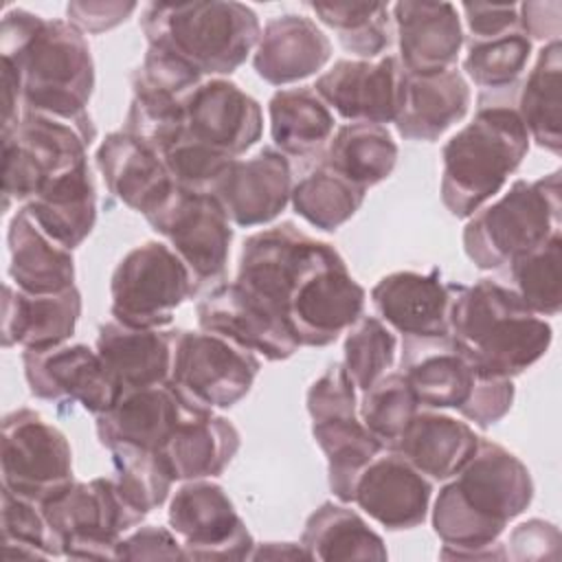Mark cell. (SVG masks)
I'll return each instance as SVG.
<instances>
[{
	"instance_id": "1",
	"label": "cell",
	"mask_w": 562,
	"mask_h": 562,
	"mask_svg": "<svg viewBox=\"0 0 562 562\" xmlns=\"http://www.w3.org/2000/svg\"><path fill=\"white\" fill-rule=\"evenodd\" d=\"M531 498L529 468L505 446L481 437L472 457L435 498L432 529L443 542L439 558H507L498 538L529 507Z\"/></svg>"
},
{
	"instance_id": "2",
	"label": "cell",
	"mask_w": 562,
	"mask_h": 562,
	"mask_svg": "<svg viewBox=\"0 0 562 562\" xmlns=\"http://www.w3.org/2000/svg\"><path fill=\"white\" fill-rule=\"evenodd\" d=\"M0 57L20 72L22 112L94 127L88 114L94 61L86 35L68 20H44L26 9L4 11Z\"/></svg>"
},
{
	"instance_id": "3",
	"label": "cell",
	"mask_w": 562,
	"mask_h": 562,
	"mask_svg": "<svg viewBox=\"0 0 562 562\" xmlns=\"http://www.w3.org/2000/svg\"><path fill=\"white\" fill-rule=\"evenodd\" d=\"M450 340L479 378H516L551 347V325L498 279L450 283Z\"/></svg>"
},
{
	"instance_id": "4",
	"label": "cell",
	"mask_w": 562,
	"mask_h": 562,
	"mask_svg": "<svg viewBox=\"0 0 562 562\" xmlns=\"http://www.w3.org/2000/svg\"><path fill=\"white\" fill-rule=\"evenodd\" d=\"M529 151V134L509 103H481L441 149V202L468 220L492 200Z\"/></svg>"
},
{
	"instance_id": "5",
	"label": "cell",
	"mask_w": 562,
	"mask_h": 562,
	"mask_svg": "<svg viewBox=\"0 0 562 562\" xmlns=\"http://www.w3.org/2000/svg\"><path fill=\"white\" fill-rule=\"evenodd\" d=\"M147 46H160L202 77L235 72L259 42L257 13L235 0L149 2L140 15Z\"/></svg>"
},
{
	"instance_id": "6",
	"label": "cell",
	"mask_w": 562,
	"mask_h": 562,
	"mask_svg": "<svg viewBox=\"0 0 562 562\" xmlns=\"http://www.w3.org/2000/svg\"><path fill=\"white\" fill-rule=\"evenodd\" d=\"M562 226L560 169L516 180L503 198L481 206L463 228V250L479 270H498L542 246Z\"/></svg>"
},
{
	"instance_id": "7",
	"label": "cell",
	"mask_w": 562,
	"mask_h": 562,
	"mask_svg": "<svg viewBox=\"0 0 562 562\" xmlns=\"http://www.w3.org/2000/svg\"><path fill=\"white\" fill-rule=\"evenodd\" d=\"M94 127H81L48 114L24 110L18 123L2 130V198L29 202L46 184L88 167Z\"/></svg>"
},
{
	"instance_id": "8",
	"label": "cell",
	"mask_w": 562,
	"mask_h": 562,
	"mask_svg": "<svg viewBox=\"0 0 562 562\" xmlns=\"http://www.w3.org/2000/svg\"><path fill=\"white\" fill-rule=\"evenodd\" d=\"M40 507L61 555L75 560H116L119 540L145 518L105 476L72 481Z\"/></svg>"
},
{
	"instance_id": "9",
	"label": "cell",
	"mask_w": 562,
	"mask_h": 562,
	"mask_svg": "<svg viewBox=\"0 0 562 562\" xmlns=\"http://www.w3.org/2000/svg\"><path fill=\"white\" fill-rule=\"evenodd\" d=\"M307 413L312 437L327 459L329 490L340 503H353L362 470L384 446L358 417L356 386L340 362L329 364L307 389Z\"/></svg>"
},
{
	"instance_id": "10",
	"label": "cell",
	"mask_w": 562,
	"mask_h": 562,
	"mask_svg": "<svg viewBox=\"0 0 562 562\" xmlns=\"http://www.w3.org/2000/svg\"><path fill=\"white\" fill-rule=\"evenodd\" d=\"M259 367L257 353L224 336L204 329H171L167 384L191 411L213 413L235 406L252 389Z\"/></svg>"
},
{
	"instance_id": "11",
	"label": "cell",
	"mask_w": 562,
	"mask_h": 562,
	"mask_svg": "<svg viewBox=\"0 0 562 562\" xmlns=\"http://www.w3.org/2000/svg\"><path fill=\"white\" fill-rule=\"evenodd\" d=\"M193 292L195 283L184 261L169 244L151 239L116 263L110 279V314L130 327L160 329Z\"/></svg>"
},
{
	"instance_id": "12",
	"label": "cell",
	"mask_w": 562,
	"mask_h": 562,
	"mask_svg": "<svg viewBox=\"0 0 562 562\" xmlns=\"http://www.w3.org/2000/svg\"><path fill=\"white\" fill-rule=\"evenodd\" d=\"M147 222L184 261L195 290L224 281L233 224L213 193L173 187L162 206L147 215Z\"/></svg>"
},
{
	"instance_id": "13",
	"label": "cell",
	"mask_w": 562,
	"mask_h": 562,
	"mask_svg": "<svg viewBox=\"0 0 562 562\" xmlns=\"http://www.w3.org/2000/svg\"><path fill=\"white\" fill-rule=\"evenodd\" d=\"M336 255L340 252L331 244L281 222L244 239L235 283L290 325L288 305L296 283Z\"/></svg>"
},
{
	"instance_id": "14",
	"label": "cell",
	"mask_w": 562,
	"mask_h": 562,
	"mask_svg": "<svg viewBox=\"0 0 562 562\" xmlns=\"http://www.w3.org/2000/svg\"><path fill=\"white\" fill-rule=\"evenodd\" d=\"M2 487L44 503L72 483V450L66 435L31 408L2 417Z\"/></svg>"
},
{
	"instance_id": "15",
	"label": "cell",
	"mask_w": 562,
	"mask_h": 562,
	"mask_svg": "<svg viewBox=\"0 0 562 562\" xmlns=\"http://www.w3.org/2000/svg\"><path fill=\"white\" fill-rule=\"evenodd\" d=\"M184 560H248L255 540L222 485L209 479L184 481L167 509Z\"/></svg>"
},
{
	"instance_id": "16",
	"label": "cell",
	"mask_w": 562,
	"mask_h": 562,
	"mask_svg": "<svg viewBox=\"0 0 562 562\" xmlns=\"http://www.w3.org/2000/svg\"><path fill=\"white\" fill-rule=\"evenodd\" d=\"M364 301V288L351 277L342 255H336L296 283L288 321L299 345L327 347L362 316Z\"/></svg>"
},
{
	"instance_id": "17",
	"label": "cell",
	"mask_w": 562,
	"mask_h": 562,
	"mask_svg": "<svg viewBox=\"0 0 562 562\" xmlns=\"http://www.w3.org/2000/svg\"><path fill=\"white\" fill-rule=\"evenodd\" d=\"M24 378L31 395L53 402H79L86 411L101 415L121 397L123 389L105 369L97 349L88 345H59L44 351L22 353Z\"/></svg>"
},
{
	"instance_id": "18",
	"label": "cell",
	"mask_w": 562,
	"mask_h": 562,
	"mask_svg": "<svg viewBox=\"0 0 562 562\" xmlns=\"http://www.w3.org/2000/svg\"><path fill=\"white\" fill-rule=\"evenodd\" d=\"M404 68L395 55L338 59L316 81V94L349 123H393L402 99Z\"/></svg>"
},
{
	"instance_id": "19",
	"label": "cell",
	"mask_w": 562,
	"mask_h": 562,
	"mask_svg": "<svg viewBox=\"0 0 562 562\" xmlns=\"http://www.w3.org/2000/svg\"><path fill=\"white\" fill-rule=\"evenodd\" d=\"M204 331L224 336L266 360H288L301 345L292 327L239 283H220L195 307Z\"/></svg>"
},
{
	"instance_id": "20",
	"label": "cell",
	"mask_w": 562,
	"mask_h": 562,
	"mask_svg": "<svg viewBox=\"0 0 562 562\" xmlns=\"http://www.w3.org/2000/svg\"><path fill=\"white\" fill-rule=\"evenodd\" d=\"M182 105L184 134L226 156L237 158L261 138V105L235 81L211 77L191 90Z\"/></svg>"
},
{
	"instance_id": "21",
	"label": "cell",
	"mask_w": 562,
	"mask_h": 562,
	"mask_svg": "<svg viewBox=\"0 0 562 562\" xmlns=\"http://www.w3.org/2000/svg\"><path fill=\"white\" fill-rule=\"evenodd\" d=\"M292 187L288 156L263 147L246 160L235 158L209 193L217 198L231 224L250 228L277 220L290 204Z\"/></svg>"
},
{
	"instance_id": "22",
	"label": "cell",
	"mask_w": 562,
	"mask_h": 562,
	"mask_svg": "<svg viewBox=\"0 0 562 562\" xmlns=\"http://www.w3.org/2000/svg\"><path fill=\"white\" fill-rule=\"evenodd\" d=\"M430 496V479L400 452L389 450L386 454L380 452L362 470L353 503L389 531H402L419 527L426 520Z\"/></svg>"
},
{
	"instance_id": "23",
	"label": "cell",
	"mask_w": 562,
	"mask_h": 562,
	"mask_svg": "<svg viewBox=\"0 0 562 562\" xmlns=\"http://www.w3.org/2000/svg\"><path fill=\"white\" fill-rule=\"evenodd\" d=\"M371 303L391 329L404 338H446L450 336V283L441 272L397 270L382 277L371 290Z\"/></svg>"
},
{
	"instance_id": "24",
	"label": "cell",
	"mask_w": 562,
	"mask_h": 562,
	"mask_svg": "<svg viewBox=\"0 0 562 562\" xmlns=\"http://www.w3.org/2000/svg\"><path fill=\"white\" fill-rule=\"evenodd\" d=\"M391 20L404 72L432 75L454 68L463 46V26L452 2H395Z\"/></svg>"
},
{
	"instance_id": "25",
	"label": "cell",
	"mask_w": 562,
	"mask_h": 562,
	"mask_svg": "<svg viewBox=\"0 0 562 562\" xmlns=\"http://www.w3.org/2000/svg\"><path fill=\"white\" fill-rule=\"evenodd\" d=\"M189 411L167 382L130 389L121 393L110 411L97 415V437L108 450L158 452Z\"/></svg>"
},
{
	"instance_id": "26",
	"label": "cell",
	"mask_w": 562,
	"mask_h": 562,
	"mask_svg": "<svg viewBox=\"0 0 562 562\" xmlns=\"http://www.w3.org/2000/svg\"><path fill=\"white\" fill-rule=\"evenodd\" d=\"M94 158L108 191L145 217L162 206L176 187L162 156L123 130L108 134Z\"/></svg>"
},
{
	"instance_id": "27",
	"label": "cell",
	"mask_w": 562,
	"mask_h": 562,
	"mask_svg": "<svg viewBox=\"0 0 562 562\" xmlns=\"http://www.w3.org/2000/svg\"><path fill=\"white\" fill-rule=\"evenodd\" d=\"M329 57L331 42L312 18L283 13L261 29L252 66L263 81L288 86L316 75Z\"/></svg>"
},
{
	"instance_id": "28",
	"label": "cell",
	"mask_w": 562,
	"mask_h": 562,
	"mask_svg": "<svg viewBox=\"0 0 562 562\" xmlns=\"http://www.w3.org/2000/svg\"><path fill=\"white\" fill-rule=\"evenodd\" d=\"M81 316V292L77 285L31 294L13 283L2 292V347H22L24 351H44L64 345Z\"/></svg>"
},
{
	"instance_id": "29",
	"label": "cell",
	"mask_w": 562,
	"mask_h": 562,
	"mask_svg": "<svg viewBox=\"0 0 562 562\" xmlns=\"http://www.w3.org/2000/svg\"><path fill=\"white\" fill-rule=\"evenodd\" d=\"M470 101V86L457 68L432 75L404 72L400 110L393 123L406 140L435 143L468 114Z\"/></svg>"
},
{
	"instance_id": "30",
	"label": "cell",
	"mask_w": 562,
	"mask_h": 562,
	"mask_svg": "<svg viewBox=\"0 0 562 562\" xmlns=\"http://www.w3.org/2000/svg\"><path fill=\"white\" fill-rule=\"evenodd\" d=\"M402 373L422 408H461L470 397L476 373L446 338H404Z\"/></svg>"
},
{
	"instance_id": "31",
	"label": "cell",
	"mask_w": 562,
	"mask_h": 562,
	"mask_svg": "<svg viewBox=\"0 0 562 562\" xmlns=\"http://www.w3.org/2000/svg\"><path fill=\"white\" fill-rule=\"evenodd\" d=\"M239 450V430L222 415L189 411L158 450L173 481L220 476Z\"/></svg>"
},
{
	"instance_id": "32",
	"label": "cell",
	"mask_w": 562,
	"mask_h": 562,
	"mask_svg": "<svg viewBox=\"0 0 562 562\" xmlns=\"http://www.w3.org/2000/svg\"><path fill=\"white\" fill-rule=\"evenodd\" d=\"M479 439L481 437L468 422L432 408H422L413 415L393 450L426 479L446 481L472 457Z\"/></svg>"
},
{
	"instance_id": "33",
	"label": "cell",
	"mask_w": 562,
	"mask_h": 562,
	"mask_svg": "<svg viewBox=\"0 0 562 562\" xmlns=\"http://www.w3.org/2000/svg\"><path fill=\"white\" fill-rule=\"evenodd\" d=\"M97 353L123 391L165 384L171 371V331L103 323Z\"/></svg>"
},
{
	"instance_id": "34",
	"label": "cell",
	"mask_w": 562,
	"mask_h": 562,
	"mask_svg": "<svg viewBox=\"0 0 562 562\" xmlns=\"http://www.w3.org/2000/svg\"><path fill=\"white\" fill-rule=\"evenodd\" d=\"M11 283L31 294L61 292L75 285L72 250L50 239L33 217L20 209L7 231Z\"/></svg>"
},
{
	"instance_id": "35",
	"label": "cell",
	"mask_w": 562,
	"mask_h": 562,
	"mask_svg": "<svg viewBox=\"0 0 562 562\" xmlns=\"http://www.w3.org/2000/svg\"><path fill=\"white\" fill-rule=\"evenodd\" d=\"M22 209L50 239L75 250L97 222V189L90 167L53 180Z\"/></svg>"
},
{
	"instance_id": "36",
	"label": "cell",
	"mask_w": 562,
	"mask_h": 562,
	"mask_svg": "<svg viewBox=\"0 0 562 562\" xmlns=\"http://www.w3.org/2000/svg\"><path fill=\"white\" fill-rule=\"evenodd\" d=\"M274 149L285 156L307 158L329 143L336 119L312 86L281 88L268 101Z\"/></svg>"
},
{
	"instance_id": "37",
	"label": "cell",
	"mask_w": 562,
	"mask_h": 562,
	"mask_svg": "<svg viewBox=\"0 0 562 562\" xmlns=\"http://www.w3.org/2000/svg\"><path fill=\"white\" fill-rule=\"evenodd\" d=\"M397 154V143L386 125L345 123L325 145L321 165L367 191L393 173Z\"/></svg>"
},
{
	"instance_id": "38",
	"label": "cell",
	"mask_w": 562,
	"mask_h": 562,
	"mask_svg": "<svg viewBox=\"0 0 562 562\" xmlns=\"http://www.w3.org/2000/svg\"><path fill=\"white\" fill-rule=\"evenodd\" d=\"M301 544L310 560H386L384 540L353 509L325 501L305 520Z\"/></svg>"
},
{
	"instance_id": "39",
	"label": "cell",
	"mask_w": 562,
	"mask_h": 562,
	"mask_svg": "<svg viewBox=\"0 0 562 562\" xmlns=\"http://www.w3.org/2000/svg\"><path fill=\"white\" fill-rule=\"evenodd\" d=\"M560 70L562 46L549 42L538 50L536 64L529 70L518 92L516 112L538 147L553 156L562 149V105H560Z\"/></svg>"
},
{
	"instance_id": "40",
	"label": "cell",
	"mask_w": 562,
	"mask_h": 562,
	"mask_svg": "<svg viewBox=\"0 0 562 562\" xmlns=\"http://www.w3.org/2000/svg\"><path fill=\"white\" fill-rule=\"evenodd\" d=\"M364 189L318 165L292 187L290 204L314 228L334 233L356 215L364 202Z\"/></svg>"
},
{
	"instance_id": "41",
	"label": "cell",
	"mask_w": 562,
	"mask_h": 562,
	"mask_svg": "<svg viewBox=\"0 0 562 562\" xmlns=\"http://www.w3.org/2000/svg\"><path fill=\"white\" fill-rule=\"evenodd\" d=\"M314 15L338 33V42L360 59H375L391 44L389 2H310Z\"/></svg>"
},
{
	"instance_id": "42",
	"label": "cell",
	"mask_w": 562,
	"mask_h": 562,
	"mask_svg": "<svg viewBox=\"0 0 562 562\" xmlns=\"http://www.w3.org/2000/svg\"><path fill=\"white\" fill-rule=\"evenodd\" d=\"M509 288L538 316H555L562 305V231L536 250L507 263Z\"/></svg>"
},
{
	"instance_id": "43",
	"label": "cell",
	"mask_w": 562,
	"mask_h": 562,
	"mask_svg": "<svg viewBox=\"0 0 562 562\" xmlns=\"http://www.w3.org/2000/svg\"><path fill=\"white\" fill-rule=\"evenodd\" d=\"M419 402L404 373H386L371 389L362 391L358 417L384 450H393L400 435L419 411Z\"/></svg>"
},
{
	"instance_id": "44",
	"label": "cell",
	"mask_w": 562,
	"mask_h": 562,
	"mask_svg": "<svg viewBox=\"0 0 562 562\" xmlns=\"http://www.w3.org/2000/svg\"><path fill=\"white\" fill-rule=\"evenodd\" d=\"M529 57L531 40L516 29L492 40H470L463 70L479 88L505 90L522 75Z\"/></svg>"
},
{
	"instance_id": "45",
	"label": "cell",
	"mask_w": 562,
	"mask_h": 562,
	"mask_svg": "<svg viewBox=\"0 0 562 562\" xmlns=\"http://www.w3.org/2000/svg\"><path fill=\"white\" fill-rule=\"evenodd\" d=\"M397 338L393 329L378 316H360L345 338L342 367L360 391L371 389L395 362Z\"/></svg>"
},
{
	"instance_id": "46",
	"label": "cell",
	"mask_w": 562,
	"mask_h": 562,
	"mask_svg": "<svg viewBox=\"0 0 562 562\" xmlns=\"http://www.w3.org/2000/svg\"><path fill=\"white\" fill-rule=\"evenodd\" d=\"M134 97L123 123V132L138 138L143 145L154 149L156 154H165L171 145H176L187 127L184 119V99L158 92L132 88Z\"/></svg>"
},
{
	"instance_id": "47",
	"label": "cell",
	"mask_w": 562,
	"mask_h": 562,
	"mask_svg": "<svg viewBox=\"0 0 562 562\" xmlns=\"http://www.w3.org/2000/svg\"><path fill=\"white\" fill-rule=\"evenodd\" d=\"M4 558H59L61 551L50 533L42 507L2 487L0 503Z\"/></svg>"
},
{
	"instance_id": "48",
	"label": "cell",
	"mask_w": 562,
	"mask_h": 562,
	"mask_svg": "<svg viewBox=\"0 0 562 562\" xmlns=\"http://www.w3.org/2000/svg\"><path fill=\"white\" fill-rule=\"evenodd\" d=\"M112 465L114 481L123 496L145 516L160 507L171 492V474L158 452L138 448H114Z\"/></svg>"
},
{
	"instance_id": "49",
	"label": "cell",
	"mask_w": 562,
	"mask_h": 562,
	"mask_svg": "<svg viewBox=\"0 0 562 562\" xmlns=\"http://www.w3.org/2000/svg\"><path fill=\"white\" fill-rule=\"evenodd\" d=\"M162 160L176 187L189 191H211L235 158L182 134V138L162 154Z\"/></svg>"
},
{
	"instance_id": "50",
	"label": "cell",
	"mask_w": 562,
	"mask_h": 562,
	"mask_svg": "<svg viewBox=\"0 0 562 562\" xmlns=\"http://www.w3.org/2000/svg\"><path fill=\"white\" fill-rule=\"evenodd\" d=\"M200 83L202 75L193 66L160 46H147L143 64L132 75V88L158 90L178 99H184Z\"/></svg>"
},
{
	"instance_id": "51",
	"label": "cell",
	"mask_w": 562,
	"mask_h": 562,
	"mask_svg": "<svg viewBox=\"0 0 562 562\" xmlns=\"http://www.w3.org/2000/svg\"><path fill=\"white\" fill-rule=\"evenodd\" d=\"M514 382L509 378H479L465 404L459 408L461 417L479 428H490L501 422L514 404Z\"/></svg>"
},
{
	"instance_id": "52",
	"label": "cell",
	"mask_w": 562,
	"mask_h": 562,
	"mask_svg": "<svg viewBox=\"0 0 562 562\" xmlns=\"http://www.w3.org/2000/svg\"><path fill=\"white\" fill-rule=\"evenodd\" d=\"M116 560H184V551L171 529L143 525L119 540Z\"/></svg>"
},
{
	"instance_id": "53",
	"label": "cell",
	"mask_w": 562,
	"mask_h": 562,
	"mask_svg": "<svg viewBox=\"0 0 562 562\" xmlns=\"http://www.w3.org/2000/svg\"><path fill=\"white\" fill-rule=\"evenodd\" d=\"M507 558L540 560L560 555V529L542 518H531L516 525L505 542Z\"/></svg>"
},
{
	"instance_id": "54",
	"label": "cell",
	"mask_w": 562,
	"mask_h": 562,
	"mask_svg": "<svg viewBox=\"0 0 562 562\" xmlns=\"http://www.w3.org/2000/svg\"><path fill=\"white\" fill-rule=\"evenodd\" d=\"M461 11L465 15V24L472 40H492L520 29L516 2H463Z\"/></svg>"
},
{
	"instance_id": "55",
	"label": "cell",
	"mask_w": 562,
	"mask_h": 562,
	"mask_svg": "<svg viewBox=\"0 0 562 562\" xmlns=\"http://www.w3.org/2000/svg\"><path fill=\"white\" fill-rule=\"evenodd\" d=\"M138 9L136 2L97 0V2H68L66 18L81 33H103L125 22Z\"/></svg>"
},
{
	"instance_id": "56",
	"label": "cell",
	"mask_w": 562,
	"mask_h": 562,
	"mask_svg": "<svg viewBox=\"0 0 562 562\" xmlns=\"http://www.w3.org/2000/svg\"><path fill=\"white\" fill-rule=\"evenodd\" d=\"M562 18V4L560 0L549 2H522L518 4V22L520 31L533 42H560V24Z\"/></svg>"
},
{
	"instance_id": "57",
	"label": "cell",
	"mask_w": 562,
	"mask_h": 562,
	"mask_svg": "<svg viewBox=\"0 0 562 562\" xmlns=\"http://www.w3.org/2000/svg\"><path fill=\"white\" fill-rule=\"evenodd\" d=\"M310 560L307 551L303 549V544H294V542H266V544H255L252 553L248 560Z\"/></svg>"
}]
</instances>
